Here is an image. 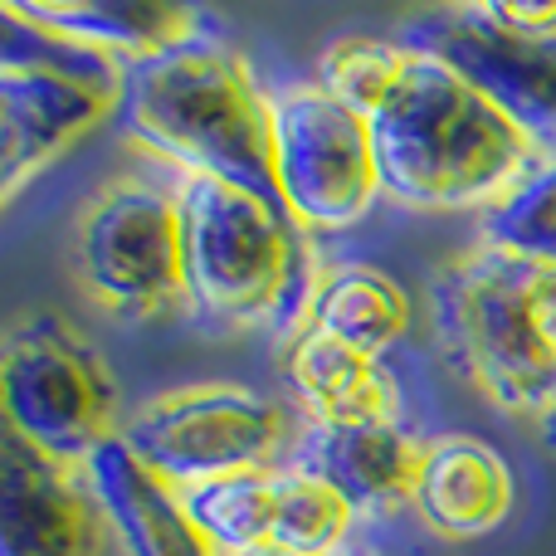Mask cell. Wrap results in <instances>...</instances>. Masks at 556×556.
Segmentation results:
<instances>
[{
	"instance_id": "6da1fadb",
	"label": "cell",
	"mask_w": 556,
	"mask_h": 556,
	"mask_svg": "<svg viewBox=\"0 0 556 556\" xmlns=\"http://www.w3.org/2000/svg\"><path fill=\"white\" fill-rule=\"evenodd\" d=\"M317 84L371 123L386 201L405 211H489L547 156L489 93L405 35L327 39Z\"/></svg>"
},
{
	"instance_id": "7a4b0ae2",
	"label": "cell",
	"mask_w": 556,
	"mask_h": 556,
	"mask_svg": "<svg viewBox=\"0 0 556 556\" xmlns=\"http://www.w3.org/2000/svg\"><path fill=\"white\" fill-rule=\"evenodd\" d=\"M269 108L274 93L240 45L205 25L186 45L127 64L117 123L137 147L172 162V172L220 176L274 195Z\"/></svg>"
},
{
	"instance_id": "3957f363",
	"label": "cell",
	"mask_w": 556,
	"mask_h": 556,
	"mask_svg": "<svg viewBox=\"0 0 556 556\" xmlns=\"http://www.w3.org/2000/svg\"><path fill=\"white\" fill-rule=\"evenodd\" d=\"M186 244V298L195 313L230 327L298 332L317 283L313 244L293 215L254 186L176 172Z\"/></svg>"
},
{
	"instance_id": "277c9868",
	"label": "cell",
	"mask_w": 556,
	"mask_h": 556,
	"mask_svg": "<svg viewBox=\"0 0 556 556\" xmlns=\"http://www.w3.org/2000/svg\"><path fill=\"white\" fill-rule=\"evenodd\" d=\"M430 327L444 366L493 410L547 420L556 356L532 323V269L493 250L450 260L430 283Z\"/></svg>"
},
{
	"instance_id": "5b68a950",
	"label": "cell",
	"mask_w": 556,
	"mask_h": 556,
	"mask_svg": "<svg viewBox=\"0 0 556 556\" xmlns=\"http://www.w3.org/2000/svg\"><path fill=\"white\" fill-rule=\"evenodd\" d=\"M127 64L0 5V191L15 201L39 172L123 108Z\"/></svg>"
},
{
	"instance_id": "8992f818",
	"label": "cell",
	"mask_w": 556,
	"mask_h": 556,
	"mask_svg": "<svg viewBox=\"0 0 556 556\" xmlns=\"http://www.w3.org/2000/svg\"><path fill=\"white\" fill-rule=\"evenodd\" d=\"M117 440L162 483L186 493L215 479L288 464L303 440V415L283 395L254 386H176L127 415Z\"/></svg>"
},
{
	"instance_id": "52a82bcc",
	"label": "cell",
	"mask_w": 556,
	"mask_h": 556,
	"mask_svg": "<svg viewBox=\"0 0 556 556\" xmlns=\"http://www.w3.org/2000/svg\"><path fill=\"white\" fill-rule=\"evenodd\" d=\"M274 195L303 235H342L386 195L371 123L317 78L288 84L269 108Z\"/></svg>"
},
{
	"instance_id": "ba28073f",
	"label": "cell",
	"mask_w": 556,
	"mask_h": 556,
	"mask_svg": "<svg viewBox=\"0 0 556 556\" xmlns=\"http://www.w3.org/2000/svg\"><path fill=\"white\" fill-rule=\"evenodd\" d=\"M5 430L45 459L84 469L117 434V386L68 323L20 317L0 346Z\"/></svg>"
},
{
	"instance_id": "9c48e42d",
	"label": "cell",
	"mask_w": 556,
	"mask_h": 556,
	"mask_svg": "<svg viewBox=\"0 0 556 556\" xmlns=\"http://www.w3.org/2000/svg\"><path fill=\"white\" fill-rule=\"evenodd\" d=\"M74 264L88 293L117 317L147 323L191 307L176 176H117L98 186L74 225Z\"/></svg>"
},
{
	"instance_id": "30bf717a",
	"label": "cell",
	"mask_w": 556,
	"mask_h": 556,
	"mask_svg": "<svg viewBox=\"0 0 556 556\" xmlns=\"http://www.w3.org/2000/svg\"><path fill=\"white\" fill-rule=\"evenodd\" d=\"M401 35L454 64L542 147H556V45L513 35L493 5L425 10L405 20Z\"/></svg>"
},
{
	"instance_id": "8fae6325",
	"label": "cell",
	"mask_w": 556,
	"mask_h": 556,
	"mask_svg": "<svg viewBox=\"0 0 556 556\" xmlns=\"http://www.w3.org/2000/svg\"><path fill=\"white\" fill-rule=\"evenodd\" d=\"M108 518L84 469L45 459L5 430L0 440V556H103Z\"/></svg>"
},
{
	"instance_id": "7c38bea8",
	"label": "cell",
	"mask_w": 556,
	"mask_h": 556,
	"mask_svg": "<svg viewBox=\"0 0 556 556\" xmlns=\"http://www.w3.org/2000/svg\"><path fill=\"white\" fill-rule=\"evenodd\" d=\"M278 381H283V401L303 415V425L317 430L405 420L401 376L391 371V356H366L317 327H298L293 337H283Z\"/></svg>"
},
{
	"instance_id": "4fadbf2b",
	"label": "cell",
	"mask_w": 556,
	"mask_h": 556,
	"mask_svg": "<svg viewBox=\"0 0 556 556\" xmlns=\"http://www.w3.org/2000/svg\"><path fill=\"white\" fill-rule=\"evenodd\" d=\"M425 444L430 440L405 420L346 425V430L303 425V440L288 464H303L317 479H327L356 508V518H386L415 503Z\"/></svg>"
},
{
	"instance_id": "5bb4252c",
	"label": "cell",
	"mask_w": 556,
	"mask_h": 556,
	"mask_svg": "<svg viewBox=\"0 0 556 556\" xmlns=\"http://www.w3.org/2000/svg\"><path fill=\"white\" fill-rule=\"evenodd\" d=\"M415 518L444 542L493 538L518 508L513 464L479 434H434L425 444Z\"/></svg>"
},
{
	"instance_id": "9a60e30c",
	"label": "cell",
	"mask_w": 556,
	"mask_h": 556,
	"mask_svg": "<svg viewBox=\"0 0 556 556\" xmlns=\"http://www.w3.org/2000/svg\"><path fill=\"white\" fill-rule=\"evenodd\" d=\"M84 479L103 508L108 532L123 542L127 556H215L186 513L181 493L156 479L117 434L84 464Z\"/></svg>"
},
{
	"instance_id": "2e32d148",
	"label": "cell",
	"mask_w": 556,
	"mask_h": 556,
	"mask_svg": "<svg viewBox=\"0 0 556 556\" xmlns=\"http://www.w3.org/2000/svg\"><path fill=\"white\" fill-rule=\"evenodd\" d=\"M10 5L54 35L103 49L117 64H147L205 29V15L195 5H166V0H10Z\"/></svg>"
},
{
	"instance_id": "e0dca14e",
	"label": "cell",
	"mask_w": 556,
	"mask_h": 556,
	"mask_svg": "<svg viewBox=\"0 0 556 556\" xmlns=\"http://www.w3.org/2000/svg\"><path fill=\"white\" fill-rule=\"evenodd\" d=\"M410 323H415V298L405 293L401 278L381 269V264L346 260V264H327L317 274L307 313L298 327H317V332L337 337V342L356 346L366 356H391V346L410 332Z\"/></svg>"
},
{
	"instance_id": "ac0fdd59",
	"label": "cell",
	"mask_w": 556,
	"mask_h": 556,
	"mask_svg": "<svg viewBox=\"0 0 556 556\" xmlns=\"http://www.w3.org/2000/svg\"><path fill=\"white\" fill-rule=\"evenodd\" d=\"M181 503H186V513H191V522L201 528V538L215 547V556L264 547V542H274L278 469L201 483V489H186Z\"/></svg>"
},
{
	"instance_id": "d6986e66",
	"label": "cell",
	"mask_w": 556,
	"mask_h": 556,
	"mask_svg": "<svg viewBox=\"0 0 556 556\" xmlns=\"http://www.w3.org/2000/svg\"><path fill=\"white\" fill-rule=\"evenodd\" d=\"M483 250L528 269H556V156L547 152L503 201L479 215Z\"/></svg>"
},
{
	"instance_id": "ffe728a7",
	"label": "cell",
	"mask_w": 556,
	"mask_h": 556,
	"mask_svg": "<svg viewBox=\"0 0 556 556\" xmlns=\"http://www.w3.org/2000/svg\"><path fill=\"white\" fill-rule=\"evenodd\" d=\"M356 508L303 464H278L274 542L303 556H332L352 542Z\"/></svg>"
},
{
	"instance_id": "44dd1931",
	"label": "cell",
	"mask_w": 556,
	"mask_h": 556,
	"mask_svg": "<svg viewBox=\"0 0 556 556\" xmlns=\"http://www.w3.org/2000/svg\"><path fill=\"white\" fill-rule=\"evenodd\" d=\"M493 15L522 39H538V45H556V0H528V5H508V0H493Z\"/></svg>"
},
{
	"instance_id": "7402d4cb",
	"label": "cell",
	"mask_w": 556,
	"mask_h": 556,
	"mask_svg": "<svg viewBox=\"0 0 556 556\" xmlns=\"http://www.w3.org/2000/svg\"><path fill=\"white\" fill-rule=\"evenodd\" d=\"M532 323L556 356V269H532Z\"/></svg>"
},
{
	"instance_id": "603a6c76",
	"label": "cell",
	"mask_w": 556,
	"mask_h": 556,
	"mask_svg": "<svg viewBox=\"0 0 556 556\" xmlns=\"http://www.w3.org/2000/svg\"><path fill=\"white\" fill-rule=\"evenodd\" d=\"M230 556H303V552L278 547V542H264V547H244V552H230Z\"/></svg>"
},
{
	"instance_id": "cb8c5ba5",
	"label": "cell",
	"mask_w": 556,
	"mask_h": 556,
	"mask_svg": "<svg viewBox=\"0 0 556 556\" xmlns=\"http://www.w3.org/2000/svg\"><path fill=\"white\" fill-rule=\"evenodd\" d=\"M332 556H386L381 547H371V542H346L342 552H332Z\"/></svg>"
},
{
	"instance_id": "d4e9b609",
	"label": "cell",
	"mask_w": 556,
	"mask_h": 556,
	"mask_svg": "<svg viewBox=\"0 0 556 556\" xmlns=\"http://www.w3.org/2000/svg\"><path fill=\"white\" fill-rule=\"evenodd\" d=\"M538 430H542V440H547V444H552V450H556V405H552V410H547V420H542V425H538Z\"/></svg>"
}]
</instances>
